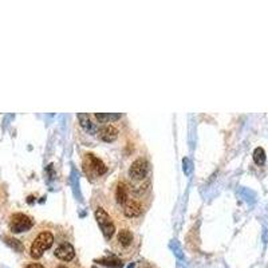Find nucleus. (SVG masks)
<instances>
[{
	"mask_svg": "<svg viewBox=\"0 0 268 268\" xmlns=\"http://www.w3.org/2000/svg\"><path fill=\"white\" fill-rule=\"evenodd\" d=\"M26 241H27L26 247H27L28 256L33 259H40L43 256V253L52 247L55 241V236L52 234V229L46 227L45 224H40L36 228L33 229V232Z\"/></svg>",
	"mask_w": 268,
	"mask_h": 268,
	"instance_id": "1",
	"label": "nucleus"
},
{
	"mask_svg": "<svg viewBox=\"0 0 268 268\" xmlns=\"http://www.w3.org/2000/svg\"><path fill=\"white\" fill-rule=\"evenodd\" d=\"M110 241H112L113 251L117 255H125V253H132L134 246L138 243V237L132 231V228L123 225L117 229V232Z\"/></svg>",
	"mask_w": 268,
	"mask_h": 268,
	"instance_id": "2",
	"label": "nucleus"
},
{
	"mask_svg": "<svg viewBox=\"0 0 268 268\" xmlns=\"http://www.w3.org/2000/svg\"><path fill=\"white\" fill-rule=\"evenodd\" d=\"M149 197H151V195L130 196V199H129V200L125 202V205L121 208L123 218H125V220H129V221H132V220H140V218L144 216V213L146 212V209L149 208L151 201H146V199L151 200Z\"/></svg>",
	"mask_w": 268,
	"mask_h": 268,
	"instance_id": "3",
	"label": "nucleus"
},
{
	"mask_svg": "<svg viewBox=\"0 0 268 268\" xmlns=\"http://www.w3.org/2000/svg\"><path fill=\"white\" fill-rule=\"evenodd\" d=\"M82 169H84V173L86 174V177L91 183H94L95 180L103 177L107 173L106 164L91 151L84 153V157H82Z\"/></svg>",
	"mask_w": 268,
	"mask_h": 268,
	"instance_id": "4",
	"label": "nucleus"
},
{
	"mask_svg": "<svg viewBox=\"0 0 268 268\" xmlns=\"http://www.w3.org/2000/svg\"><path fill=\"white\" fill-rule=\"evenodd\" d=\"M95 220L100 227V232L103 234V237L106 240H112L113 236L117 232V225H116V220L112 213H109L103 207H97L94 211Z\"/></svg>",
	"mask_w": 268,
	"mask_h": 268,
	"instance_id": "5",
	"label": "nucleus"
},
{
	"mask_svg": "<svg viewBox=\"0 0 268 268\" xmlns=\"http://www.w3.org/2000/svg\"><path fill=\"white\" fill-rule=\"evenodd\" d=\"M35 225V220L27 213L15 212L8 218V231L11 234H23L31 231Z\"/></svg>",
	"mask_w": 268,
	"mask_h": 268,
	"instance_id": "6",
	"label": "nucleus"
},
{
	"mask_svg": "<svg viewBox=\"0 0 268 268\" xmlns=\"http://www.w3.org/2000/svg\"><path fill=\"white\" fill-rule=\"evenodd\" d=\"M133 195L132 188L129 185L126 179H118L112 186V200L114 205L121 209L125 205V202L130 199V196Z\"/></svg>",
	"mask_w": 268,
	"mask_h": 268,
	"instance_id": "7",
	"label": "nucleus"
},
{
	"mask_svg": "<svg viewBox=\"0 0 268 268\" xmlns=\"http://www.w3.org/2000/svg\"><path fill=\"white\" fill-rule=\"evenodd\" d=\"M54 256L61 262H71L75 257V248L68 241H62L54 250Z\"/></svg>",
	"mask_w": 268,
	"mask_h": 268,
	"instance_id": "8",
	"label": "nucleus"
},
{
	"mask_svg": "<svg viewBox=\"0 0 268 268\" xmlns=\"http://www.w3.org/2000/svg\"><path fill=\"white\" fill-rule=\"evenodd\" d=\"M118 134H119V130L117 126L113 123H107V125H100L97 135L103 142H113L118 138Z\"/></svg>",
	"mask_w": 268,
	"mask_h": 268,
	"instance_id": "9",
	"label": "nucleus"
},
{
	"mask_svg": "<svg viewBox=\"0 0 268 268\" xmlns=\"http://www.w3.org/2000/svg\"><path fill=\"white\" fill-rule=\"evenodd\" d=\"M78 121L81 128L84 129L89 134H97L98 133V129L100 125L97 121H93V117L89 116L87 113H79L78 114Z\"/></svg>",
	"mask_w": 268,
	"mask_h": 268,
	"instance_id": "10",
	"label": "nucleus"
},
{
	"mask_svg": "<svg viewBox=\"0 0 268 268\" xmlns=\"http://www.w3.org/2000/svg\"><path fill=\"white\" fill-rule=\"evenodd\" d=\"M121 117H122L121 114H110V113H95L94 116H93L95 121L98 123H102V125L116 122Z\"/></svg>",
	"mask_w": 268,
	"mask_h": 268,
	"instance_id": "11",
	"label": "nucleus"
},
{
	"mask_svg": "<svg viewBox=\"0 0 268 268\" xmlns=\"http://www.w3.org/2000/svg\"><path fill=\"white\" fill-rule=\"evenodd\" d=\"M97 262L100 263V264L106 266V267H112V268H119L123 266L122 260H121V259H118V257H116V256L102 257V259L97 260Z\"/></svg>",
	"mask_w": 268,
	"mask_h": 268,
	"instance_id": "12",
	"label": "nucleus"
},
{
	"mask_svg": "<svg viewBox=\"0 0 268 268\" xmlns=\"http://www.w3.org/2000/svg\"><path fill=\"white\" fill-rule=\"evenodd\" d=\"M253 161L256 162L257 165H263L266 162V151L263 148H256L253 151Z\"/></svg>",
	"mask_w": 268,
	"mask_h": 268,
	"instance_id": "13",
	"label": "nucleus"
},
{
	"mask_svg": "<svg viewBox=\"0 0 268 268\" xmlns=\"http://www.w3.org/2000/svg\"><path fill=\"white\" fill-rule=\"evenodd\" d=\"M6 240H7V243H8V244H10L12 248H15L17 251H22L23 250L22 243H20L19 240H17V239H7L6 237Z\"/></svg>",
	"mask_w": 268,
	"mask_h": 268,
	"instance_id": "14",
	"label": "nucleus"
},
{
	"mask_svg": "<svg viewBox=\"0 0 268 268\" xmlns=\"http://www.w3.org/2000/svg\"><path fill=\"white\" fill-rule=\"evenodd\" d=\"M24 268H45V266L40 264V263H30V264H27Z\"/></svg>",
	"mask_w": 268,
	"mask_h": 268,
	"instance_id": "15",
	"label": "nucleus"
},
{
	"mask_svg": "<svg viewBox=\"0 0 268 268\" xmlns=\"http://www.w3.org/2000/svg\"><path fill=\"white\" fill-rule=\"evenodd\" d=\"M137 268H151V264H148V263H140Z\"/></svg>",
	"mask_w": 268,
	"mask_h": 268,
	"instance_id": "16",
	"label": "nucleus"
},
{
	"mask_svg": "<svg viewBox=\"0 0 268 268\" xmlns=\"http://www.w3.org/2000/svg\"><path fill=\"white\" fill-rule=\"evenodd\" d=\"M56 268H68V267H67V266H65V264H59V266H58Z\"/></svg>",
	"mask_w": 268,
	"mask_h": 268,
	"instance_id": "17",
	"label": "nucleus"
}]
</instances>
